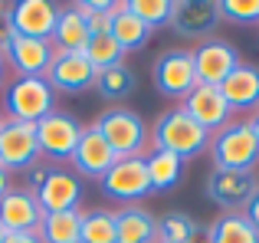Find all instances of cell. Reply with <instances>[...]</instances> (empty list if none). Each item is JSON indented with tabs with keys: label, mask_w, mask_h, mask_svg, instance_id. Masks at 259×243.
<instances>
[{
	"label": "cell",
	"mask_w": 259,
	"mask_h": 243,
	"mask_svg": "<svg viewBox=\"0 0 259 243\" xmlns=\"http://www.w3.org/2000/svg\"><path fill=\"white\" fill-rule=\"evenodd\" d=\"M115 243H158V217L141 204L115 211Z\"/></svg>",
	"instance_id": "cell-20"
},
{
	"label": "cell",
	"mask_w": 259,
	"mask_h": 243,
	"mask_svg": "<svg viewBox=\"0 0 259 243\" xmlns=\"http://www.w3.org/2000/svg\"><path fill=\"white\" fill-rule=\"evenodd\" d=\"M82 56L92 63L95 72H102V69H112V66H118L125 53L118 50V43L112 39V33H95V36H89Z\"/></svg>",
	"instance_id": "cell-28"
},
{
	"label": "cell",
	"mask_w": 259,
	"mask_h": 243,
	"mask_svg": "<svg viewBox=\"0 0 259 243\" xmlns=\"http://www.w3.org/2000/svg\"><path fill=\"white\" fill-rule=\"evenodd\" d=\"M4 243H43L39 233H7Z\"/></svg>",
	"instance_id": "cell-33"
},
{
	"label": "cell",
	"mask_w": 259,
	"mask_h": 243,
	"mask_svg": "<svg viewBox=\"0 0 259 243\" xmlns=\"http://www.w3.org/2000/svg\"><path fill=\"white\" fill-rule=\"evenodd\" d=\"M95 128L108 141L115 158H145L148 148H151V132H148L145 118L135 109H125V105L105 109L95 122Z\"/></svg>",
	"instance_id": "cell-4"
},
{
	"label": "cell",
	"mask_w": 259,
	"mask_h": 243,
	"mask_svg": "<svg viewBox=\"0 0 259 243\" xmlns=\"http://www.w3.org/2000/svg\"><path fill=\"white\" fill-rule=\"evenodd\" d=\"M0 125H4V112H0Z\"/></svg>",
	"instance_id": "cell-40"
},
{
	"label": "cell",
	"mask_w": 259,
	"mask_h": 243,
	"mask_svg": "<svg viewBox=\"0 0 259 243\" xmlns=\"http://www.w3.org/2000/svg\"><path fill=\"white\" fill-rule=\"evenodd\" d=\"M85 125L69 112H50L46 118L36 122V145H39V158L53 161V165H66L72 161L79 138H82Z\"/></svg>",
	"instance_id": "cell-6"
},
{
	"label": "cell",
	"mask_w": 259,
	"mask_h": 243,
	"mask_svg": "<svg viewBox=\"0 0 259 243\" xmlns=\"http://www.w3.org/2000/svg\"><path fill=\"white\" fill-rule=\"evenodd\" d=\"M36 233L43 243H82V207L46 214Z\"/></svg>",
	"instance_id": "cell-24"
},
{
	"label": "cell",
	"mask_w": 259,
	"mask_h": 243,
	"mask_svg": "<svg viewBox=\"0 0 259 243\" xmlns=\"http://www.w3.org/2000/svg\"><path fill=\"white\" fill-rule=\"evenodd\" d=\"M36 161H43L36 145V125L4 118V125H0V168L13 174V171H30Z\"/></svg>",
	"instance_id": "cell-9"
},
{
	"label": "cell",
	"mask_w": 259,
	"mask_h": 243,
	"mask_svg": "<svg viewBox=\"0 0 259 243\" xmlns=\"http://www.w3.org/2000/svg\"><path fill=\"white\" fill-rule=\"evenodd\" d=\"M128 10H132L148 30H158V26L171 23L174 0H128Z\"/></svg>",
	"instance_id": "cell-30"
},
{
	"label": "cell",
	"mask_w": 259,
	"mask_h": 243,
	"mask_svg": "<svg viewBox=\"0 0 259 243\" xmlns=\"http://www.w3.org/2000/svg\"><path fill=\"white\" fill-rule=\"evenodd\" d=\"M197 227L200 224L187 211H167L164 217H158V243H187Z\"/></svg>",
	"instance_id": "cell-29"
},
{
	"label": "cell",
	"mask_w": 259,
	"mask_h": 243,
	"mask_svg": "<svg viewBox=\"0 0 259 243\" xmlns=\"http://www.w3.org/2000/svg\"><path fill=\"white\" fill-rule=\"evenodd\" d=\"M4 237H7V230H4V227H0V243H4Z\"/></svg>",
	"instance_id": "cell-39"
},
{
	"label": "cell",
	"mask_w": 259,
	"mask_h": 243,
	"mask_svg": "<svg viewBox=\"0 0 259 243\" xmlns=\"http://www.w3.org/2000/svg\"><path fill=\"white\" fill-rule=\"evenodd\" d=\"M246 125H249V132L256 135V141H259V112H253V115L246 118Z\"/></svg>",
	"instance_id": "cell-37"
},
{
	"label": "cell",
	"mask_w": 259,
	"mask_h": 243,
	"mask_svg": "<svg viewBox=\"0 0 259 243\" xmlns=\"http://www.w3.org/2000/svg\"><path fill=\"white\" fill-rule=\"evenodd\" d=\"M10 187H13V174L7 171V168H0V197H4Z\"/></svg>",
	"instance_id": "cell-35"
},
{
	"label": "cell",
	"mask_w": 259,
	"mask_h": 243,
	"mask_svg": "<svg viewBox=\"0 0 259 243\" xmlns=\"http://www.w3.org/2000/svg\"><path fill=\"white\" fill-rule=\"evenodd\" d=\"M210 230V243H259V230L246 220V214H220Z\"/></svg>",
	"instance_id": "cell-25"
},
{
	"label": "cell",
	"mask_w": 259,
	"mask_h": 243,
	"mask_svg": "<svg viewBox=\"0 0 259 243\" xmlns=\"http://www.w3.org/2000/svg\"><path fill=\"white\" fill-rule=\"evenodd\" d=\"M0 10H4V4H0Z\"/></svg>",
	"instance_id": "cell-41"
},
{
	"label": "cell",
	"mask_w": 259,
	"mask_h": 243,
	"mask_svg": "<svg viewBox=\"0 0 259 243\" xmlns=\"http://www.w3.org/2000/svg\"><path fill=\"white\" fill-rule=\"evenodd\" d=\"M43 217L46 214L30 187H10L0 197V227L7 233H36Z\"/></svg>",
	"instance_id": "cell-13"
},
{
	"label": "cell",
	"mask_w": 259,
	"mask_h": 243,
	"mask_svg": "<svg viewBox=\"0 0 259 243\" xmlns=\"http://www.w3.org/2000/svg\"><path fill=\"white\" fill-rule=\"evenodd\" d=\"M220 4L213 0H174V13H171V30L184 39H210V33L220 23Z\"/></svg>",
	"instance_id": "cell-12"
},
{
	"label": "cell",
	"mask_w": 259,
	"mask_h": 243,
	"mask_svg": "<svg viewBox=\"0 0 259 243\" xmlns=\"http://www.w3.org/2000/svg\"><path fill=\"white\" fill-rule=\"evenodd\" d=\"M13 36H17V30H13V23H10V7L4 4V10H0V56H4L7 46L13 43Z\"/></svg>",
	"instance_id": "cell-32"
},
{
	"label": "cell",
	"mask_w": 259,
	"mask_h": 243,
	"mask_svg": "<svg viewBox=\"0 0 259 243\" xmlns=\"http://www.w3.org/2000/svg\"><path fill=\"white\" fill-rule=\"evenodd\" d=\"M26 174H30L26 187L36 194L43 214L76 211L79 207V200H82V178H79L76 171H69V168H53V165H46V161H36Z\"/></svg>",
	"instance_id": "cell-2"
},
{
	"label": "cell",
	"mask_w": 259,
	"mask_h": 243,
	"mask_svg": "<svg viewBox=\"0 0 259 243\" xmlns=\"http://www.w3.org/2000/svg\"><path fill=\"white\" fill-rule=\"evenodd\" d=\"M220 17L230 23H259V0H223L220 4Z\"/></svg>",
	"instance_id": "cell-31"
},
{
	"label": "cell",
	"mask_w": 259,
	"mask_h": 243,
	"mask_svg": "<svg viewBox=\"0 0 259 243\" xmlns=\"http://www.w3.org/2000/svg\"><path fill=\"white\" fill-rule=\"evenodd\" d=\"M7 76H10V69H7V59L0 56V89L7 86Z\"/></svg>",
	"instance_id": "cell-38"
},
{
	"label": "cell",
	"mask_w": 259,
	"mask_h": 243,
	"mask_svg": "<svg viewBox=\"0 0 259 243\" xmlns=\"http://www.w3.org/2000/svg\"><path fill=\"white\" fill-rule=\"evenodd\" d=\"M151 148L158 151H171L181 161H190L210 148V132L200 128L181 105L161 112L158 122L151 125Z\"/></svg>",
	"instance_id": "cell-1"
},
{
	"label": "cell",
	"mask_w": 259,
	"mask_h": 243,
	"mask_svg": "<svg viewBox=\"0 0 259 243\" xmlns=\"http://www.w3.org/2000/svg\"><path fill=\"white\" fill-rule=\"evenodd\" d=\"M151 30L128 10V0H115V13H112V39L118 43L121 53H132V50H141L148 43Z\"/></svg>",
	"instance_id": "cell-22"
},
{
	"label": "cell",
	"mask_w": 259,
	"mask_h": 243,
	"mask_svg": "<svg viewBox=\"0 0 259 243\" xmlns=\"http://www.w3.org/2000/svg\"><path fill=\"white\" fill-rule=\"evenodd\" d=\"M102 194L108 200H121V204H138L151 194V181H148L145 158H115V165L105 171V178L99 181Z\"/></svg>",
	"instance_id": "cell-8"
},
{
	"label": "cell",
	"mask_w": 259,
	"mask_h": 243,
	"mask_svg": "<svg viewBox=\"0 0 259 243\" xmlns=\"http://www.w3.org/2000/svg\"><path fill=\"white\" fill-rule=\"evenodd\" d=\"M210 158L213 171H256L259 141L249 132L246 118H230L220 132L210 135Z\"/></svg>",
	"instance_id": "cell-3"
},
{
	"label": "cell",
	"mask_w": 259,
	"mask_h": 243,
	"mask_svg": "<svg viewBox=\"0 0 259 243\" xmlns=\"http://www.w3.org/2000/svg\"><path fill=\"white\" fill-rule=\"evenodd\" d=\"M135 86H138V76H135L125 63H118V66H112V69L95 72V86L92 89L99 92L102 99H125V96L135 92Z\"/></svg>",
	"instance_id": "cell-26"
},
{
	"label": "cell",
	"mask_w": 259,
	"mask_h": 243,
	"mask_svg": "<svg viewBox=\"0 0 259 243\" xmlns=\"http://www.w3.org/2000/svg\"><path fill=\"white\" fill-rule=\"evenodd\" d=\"M223 99H227L230 112H259V66L240 63L220 86Z\"/></svg>",
	"instance_id": "cell-19"
},
{
	"label": "cell",
	"mask_w": 259,
	"mask_h": 243,
	"mask_svg": "<svg viewBox=\"0 0 259 243\" xmlns=\"http://www.w3.org/2000/svg\"><path fill=\"white\" fill-rule=\"evenodd\" d=\"M53 43L50 39H30V36H13V43L7 46L4 59H7V69L13 76H43L53 63Z\"/></svg>",
	"instance_id": "cell-18"
},
{
	"label": "cell",
	"mask_w": 259,
	"mask_h": 243,
	"mask_svg": "<svg viewBox=\"0 0 259 243\" xmlns=\"http://www.w3.org/2000/svg\"><path fill=\"white\" fill-rule=\"evenodd\" d=\"M50 112H56V92L43 76H13L4 86V118L36 125Z\"/></svg>",
	"instance_id": "cell-5"
},
{
	"label": "cell",
	"mask_w": 259,
	"mask_h": 243,
	"mask_svg": "<svg viewBox=\"0 0 259 243\" xmlns=\"http://www.w3.org/2000/svg\"><path fill=\"white\" fill-rule=\"evenodd\" d=\"M203 191L223 214H243L249 207V200L259 194V174L256 171H210Z\"/></svg>",
	"instance_id": "cell-7"
},
{
	"label": "cell",
	"mask_w": 259,
	"mask_h": 243,
	"mask_svg": "<svg viewBox=\"0 0 259 243\" xmlns=\"http://www.w3.org/2000/svg\"><path fill=\"white\" fill-rule=\"evenodd\" d=\"M190 53H194L197 83H203V86H223L230 72L243 63L240 53H236V46H230L227 39H217V36L203 39V43L194 46Z\"/></svg>",
	"instance_id": "cell-11"
},
{
	"label": "cell",
	"mask_w": 259,
	"mask_h": 243,
	"mask_svg": "<svg viewBox=\"0 0 259 243\" xmlns=\"http://www.w3.org/2000/svg\"><path fill=\"white\" fill-rule=\"evenodd\" d=\"M82 243H115V211L108 207L82 211Z\"/></svg>",
	"instance_id": "cell-27"
},
{
	"label": "cell",
	"mask_w": 259,
	"mask_h": 243,
	"mask_svg": "<svg viewBox=\"0 0 259 243\" xmlns=\"http://www.w3.org/2000/svg\"><path fill=\"white\" fill-rule=\"evenodd\" d=\"M46 83L53 92H85L95 86V69L82 53L56 50L50 69H46Z\"/></svg>",
	"instance_id": "cell-15"
},
{
	"label": "cell",
	"mask_w": 259,
	"mask_h": 243,
	"mask_svg": "<svg viewBox=\"0 0 259 243\" xmlns=\"http://www.w3.org/2000/svg\"><path fill=\"white\" fill-rule=\"evenodd\" d=\"M112 165H115V151L108 148V141L102 138V132L95 125H85L82 138H79L76 151H72V171H76L79 178L102 181Z\"/></svg>",
	"instance_id": "cell-17"
},
{
	"label": "cell",
	"mask_w": 259,
	"mask_h": 243,
	"mask_svg": "<svg viewBox=\"0 0 259 243\" xmlns=\"http://www.w3.org/2000/svg\"><path fill=\"white\" fill-rule=\"evenodd\" d=\"M243 214H246V220H249V224H253L256 230H259V194H256L253 200H249V207H246Z\"/></svg>",
	"instance_id": "cell-34"
},
{
	"label": "cell",
	"mask_w": 259,
	"mask_h": 243,
	"mask_svg": "<svg viewBox=\"0 0 259 243\" xmlns=\"http://www.w3.org/2000/svg\"><path fill=\"white\" fill-rule=\"evenodd\" d=\"M89 23L85 17L76 10L72 4L59 7V20H56V30H53V50H69V53H82L89 43Z\"/></svg>",
	"instance_id": "cell-21"
},
{
	"label": "cell",
	"mask_w": 259,
	"mask_h": 243,
	"mask_svg": "<svg viewBox=\"0 0 259 243\" xmlns=\"http://www.w3.org/2000/svg\"><path fill=\"white\" fill-rule=\"evenodd\" d=\"M154 86L167 99H184L197 86L194 53L190 50H164L154 59Z\"/></svg>",
	"instance_id": "cell-10"
},
{
	"label": "cell",
	"mask_w": 259,
	"mask_h": 243,
	"mask_svg": "<svg viewBox=\"0 0 259 243\" xmlns=\"http://www.w3.org/2000/svg\"><path fill=\"white\" fill-rule=\"evenodd\" d=\"M10 7V23L17 30V36H30V39H53L59 20V4L53 0H17Z\"/></svg>",
	"instance_id": "cell-16"
},
{
	"label": "cell",
	"mask_w": 259,
	"mask_h": 243,
	"mask_svg": "<svg viewBox=\"0 0 259 243\" xmlns=\"http://www.w3.org/2000/svg\"><path fill=\"white\" fill-rule=\"evenodd\" d=\"M181 109L187 112V115L194 118L200 128H207L210 135L220 132V128L233 118V112H230V105H227V99H223L220 86H203V83H197L194 89L181 99Z\"/></svg>",
	"instance_id": "cell-14"
},
{
	"label": "cell",
	"mask_w": 259,
	"mask_h": 243,
	"mask_svg": "<svg viewBox=\"0 0 259 243\" xmlns=\"http://www.w3.org/2000/svg\"><path fill=\"white\" fill-rule=\"evenodd\" d=\"M187 243H210V230H207V227H197V230L190 233Z\"/></svg>",
	"instance_id": "cell-36"
},
{
	"label": "cell",
	"mask_w": 259,
	"mask_h": 243,
	"mask_svg": "<svg viewBox=\"0 0 259 243\" xmlns=\"http://www.w3.org/2000/svg\"><path fill=\"white\" fill-rule=\"evenodd\" d=\"M145 168H148V181H151V194L171 191L184 178V161L171 151H158V148H151L145 154Z\"/></svg>",
	"instance_id": "cell-23"
}]
</instances>
